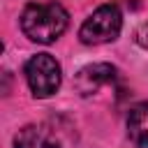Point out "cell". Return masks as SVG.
<instances>
[{
  "label": "cell",
  "mask_w": 148,
  "mask_h": 148,
  "mask_svg": "<svg viewBox=\"0 0 148 148\" xmlns=\"http://www.w3.org/2000/svg\"><path fill=\"white\" fill-rule=\"evenodd\" d=\"M67 12L58 2H30L21 14V30L37 44L56 42L67 28Z\"/></svg>",
  "instance_id": "cell-1"
},
{
  "label": "cell",
  "mask_w": 148,
  "mask_h": 148,
  "mask_svg": "<svg viewBox=\"0 0 148 148\" xmlns=\"http://www.w3.org/2000/svg\"><path fill=\"white\" fill-rule=\"evenodd\" d=\"M120 28H123L120 9L116 5H102L83 21L79 37L83 44H106L120 35Z\"/></svg>",
  "instance_id": "cell-2"
},
{
  "label": "cell",
  "mask_w": 148,
  "mask_h": 148,
  "mask_svg": "<svg viewBox=\"0 0 148 148\" xmlns=\"http://www.w3.org/2000/svg\"><path fill=\"white\" fill-rule=\"evenodd\" d=\"M60 65L49 53H37L25 62V81L35 97H51L60 88Z\"/></svg>",
  "instance_id": "cell-3"
},
{
  "label": "cell",
  "mask_w": 148,
  "mask_h": 148,
  "mask_svg": "<svg viewBox=\"0 0 148 148\" xmlns=\"http://www.w3.org/2000/svg\"><path fill=\"white\" fill-rule=\"evenodd\" d=\"M116 79V67L109 65V62H95V65H88L83 67L79 74H76V90L86 97V95H92L97 92L102 86L111 83Z\"/></svg>",
  "instance_id": "cell-4"
},
{
  "label": "cell",
  "mask_w": 148,
  "mask_h": 148,
  "mask_svg": "<svg viewBox=\"0 0 148 148\" xmlns=\"http://www.w3.org/2000/svg\"><path fill=\"white\" fill-rule=\"evenodd\" d=\"M14 148H60V141L49 127L25 125L14 136Z\"/></svg>",
  "instance_id": "cell-5"
},
{
  "label": "cell",
  "mask_w": 148,
  "mask_h": 148,
  "mask_svg": "<svg viewBox=\"0 0 148 148\" xmlns=\"http://www.w3.org/2000/svg\"><path fill=\"white\" fill-rule=\"evenodd\" d=\"M127 136L136 148H148V104L132 106L127 116Z\"/></svg>",
  "instance_id": "cell-6"
},
{
  "label": "cell",
  "mask_w": 148,
  "mask_h": 148,
  "mask_svg": "<svg viewBox=\"0 0 148 148\" xmlns=\"http://www.w3.org/2000/svg\"><path fill=\"white\" fill-rule=\"evenodd\" d=\"M136 42L143 44V46H148V23L139 28V32H136Z\"/></svg>",
  "instance_id": "cell-7"
}]
</instances>
